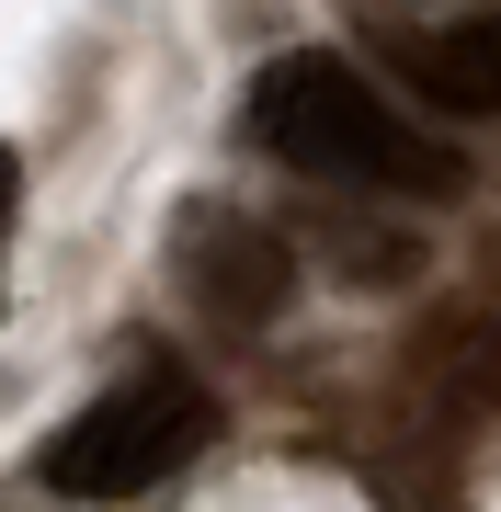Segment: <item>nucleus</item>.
<instances>
[{
  "label": "nucleus",
  "instance_id": "1",
  "mask_svg": "<svg viewBox=\"0 0 501 512\" xmlns=\"http://www.w3.org/2000/svg\"><path fill=\"white\" fill-rule=\"evenodd\" d=\"M251 137L274 148L285 171H319V183H365V194H410V205H445L467 183V160L433 126H399L388 92H376L365 69H342V57H274V69L251 80Z\"/></svg>",
  "mask_w": 501,
  "mask_h": 512
},
{
  "label": "nucleus",
  "instance_id": "2",
  "mask_svg": "<svg viewBox=\"0 0 501 512\" xmlns=\"http://www.w3.org/2000/svg\"><path fill=\"white\" fill-rule=\"evenodd\" d=\"M205 433H217V399H205L183 365H149V376L103 387L80 421H57L35 478L57 501H137V490H160V478H183L205 456Z\"/></svg>",
  "mask_w": 501,
  "mask_h": 512
},
{
  "label": "nucleus",
  "instance_id": "3",
  "mask_svg": "<svg viewBox=\"0 0 501 512\" xmlns=\"http://www.w3.org/2000/svg\"><path fill=\"white\" fill-rule=\"evenodd\" d=\"M171 274H183L228 330H262L285 296H297V251H285L262 217H240V205H194V217L171 228Z\"/></svg>",
  "mask_w": 501,
  "mask_h": 512
},
{
  "label": "nucleus",
  "instance_id": "4",
  "mask_svg": "<svg viewBox=\"0 0 501 512\" xmlns=\"http://www.w3.org/2000/svg\"><path fill=\"white\" fill-rule=\"evenodd\" d=\"M388 69H399L433 114H501V12H467V23H422V35H388Z\"/></svg>",
  "mask_w": 501,
  "mask_h": 512
},
{
  "label": "nucleus",
  "instance_id": "5",
  "mask_svg": "<svg viewBox=\"0 0 501 512\" xmlns=\"http://www.w3.org/2000/svg\"><path fill=\"white\" fill-rule=\"evenodd\" d=\"M12 217H23V160L0 148V262H12Z\"/></svg>",
  "mask_w": 501,
  "mask_h": 512
}]
</instances>
